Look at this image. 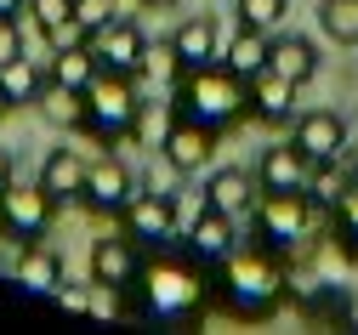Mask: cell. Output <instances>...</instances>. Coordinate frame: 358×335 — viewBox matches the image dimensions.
Here are the masks:
<instances>
[{
  "instance_id": "cell-23",
  "label": "cell",
  "mask_w": 358,
  "mask_h": 335,
  "mask_svg": "<svg viewBox=\"0 0 358 335\" xmlns=\"http://www.w3.org/2000/svg\"><path fill=\"white\" fill-rule=\"evenodd\" d=\"M267 52H273V34H267V29H245V23H239V34L222 45V63H228L239 80H250V74H262V69H267Z\"/></svg>"
},
{
  "instance_id": "cell-35",
  "label": "cell",
  "mask_w": 358,
  "mask_h": 335,
  "mask_svg": "<svg viewBox=\"0 0 358 335\" xmlns=\"http://www.w3.org/2000/svg\"><path fill=\"white\" fill-rule=\"evenodd\" d=\"M29 12V0H0V17H23Z\"/></svg>"
},
{
  "instance_id": "cell-14",
  "label": "cell",
  "mask_w": 358,
  "mask_h": 335,
  "mask_svg": "<svg viewBox=\"0 0 358 335\" xmlns=\"http://www.w3.org/2000/svg\"><path fill=\"white\" fill-rule=\"evenodd\" d=\"M245 85H250V120H262V125H296V91L301 85H290L273 69L250 74Z\"/></svg>"
},
{
  "instance_id": "cell-9",
  "label": "cell",
  "mask_w": 358,
  "mask_h": 335,
  "mask_svg": "<svg viewBox=\"0 0 358 335\" xmlns=\"http://www.w3.org/2000/svg\"><path fill=\"white\" fill-rule=\"evenodd\" d=\"M216 136H222V131L171 114V125H165V136H159V154H165V165H171L176 176H199V171L216 159Z\"/></svg>"
},
{
  "instance_id": "cell-30",
  "label": "cell",
  "mask_w": 358,
  "mask_h": 335,
  "mask_svg": "<svg viewBox=\"0 0 358 335\" xmlns=\"http://www.w3.org/2000/svg\"><path fill=\"white\" fill-rule=\"evenodd\" d=\"M34 29H52L63 17H74V0H29V12H23Z\"/></svg>"
},
{
  "instance_id": "cell-18",
  "label": "cell",
  "mask_w": 358,
  "mask_h": 335,
  "mask_svg": "<svg viewBox=\"0 0 358 335\" xmlns=\"http://www.w3.org/2000/svg\"><path fill=\"white\" fill-rule=\"evenodd\" d=\"M256 176L250 171H239V165H216L210 176H205V205L210 211H228V216H250L256 211Z\"/></svg>"
},
{
  "instance_id": "cell-15",
  "label": "cell",
  "mask_w": 358,
  "mask_h": 335,
  "mask_svg": "<svg viewBox=\"0 0 358 335\" xmlns=\"http://www.w3.org/2000/svg\"><path fill=\"white\" fill-rule=\"evenodd\" d=\"M222 29H216V17L205 12V17H188L182 29L171 34V63L176 69H205V63H222Z\"/></svg>"
},
{
  "instance_id": "cell-36",
  "label": "cell",
  "mask_w": 358,
  "mask_h": 335,
  "mask_svg": "<svg viewBox=\"0 0 358 335\" xmlns=\"http://www.w3.org/2000/svg\"><path fill=\"white\" fill-rule=\"evenodd\" d=\"M12 187V159H6V148H0V194Z\"/></svg>"
},
{
  "instance_id": "cell-5",
  "label": "cell",
  "mask_w": 358,
  "mask_h": 335,
  "mask_svg": "<svg viewBox=\"0 0 358 335\" xmlns=\"http://www.w3.org/2000/svg\"><path fill=\"white\" fill-rule=\"evenodd\" d=\"M313 205L301 187L296 194H256V211H250V222H256V238L267 250H296V245H307L313 238Z\"/></svg>"
},
{
  "instance_id": "cell-16",
  "label": "cell",
  "mask_w": 358,
  "mask_h": 335,
  "mask_svg": "<svg viewBox=\"0 0 358 335\" xmlns=\"http://www.w3.org/2000/svg\"><path fill=\"white\" fill-rule=\"evenodd\" d=\"M307 154L296 148V142H273L262 159H256V187L262 194H296V187H307Z\"/></svg>"
},
{
  "instance_id": "cell-28",
  "label": "cell",
  "mask_w": 358,
  "mask_h": 335,
  "mask_svg": "<svg viewBox=\"0 0 358 335\" xmlns=\"http://www.w3.org/2000/svg\"><path fill=\"white\" fill-rule=\"evenodd\" d=\"M330 222H336V238H341V245L358 256V182H352L347 194H341V205L330 211Z\"/></svg>"
},
{
  "instance_id": "cell-25",
  "label": "cell",
  "mask_w": 358,
  "mask_h": 335,
  "mask_svg": "<svg viewBox=\"0 0 358 335\" xmlns=\"http://www.w3.org/2000/svg\"><path fill=\"white\" fill-rule=\"evenodd\" d=\"M46 69H52V80H57V85H69V91H85V85L103 74V63H97L92 45H69V52H52V57H46Z\"/></svg>"
},
{
  "instance_id": "cell-22",
  "label": "cell",
  "mask_w": 358,
  "mask_h": 335,
  "mask_svg": "<svg viewBox=\"0 0 358 335\" xmlns=\"http://www.w3.org/2000/svg\"><path fill=\"white\" fill-rule=\"evenodd\" d=\"M347 187H352V165H347V154H341V159H313V165H307V187H301V194L319 205V211H336Z\"/></svg>"
},
{
  "instance_id": "cell-8",
  "label": "cell",
  "mask_w": 358,
  "mask_h": 335,
  "mask_svg": "<svg viewBox=\"0 0 358 335\" xmlns=\"http://www.w3.org/2000/svg\"><path fill=\"white\" fill-rule=\"evenodd\" d=\"M92 52H97L103 69L143 80V74H148V57H154V45H148V34L131 23V17H114V23H103V29L92 34Z\"/></svg>"
},
{
  "instance_id": "cell-31",
  "label": "cell",
  "mask_w": 358,
  "mask_h": 335,
  "mask_svg": "<svg viewBox=\"0 0 358 335\" xmlns=\"http://www.w3.org/2000/svg\"><path fill=\"white\" fill-rule=\"evenodd\" d=\"M74 17L97 34L103 23H114V17H120V6H114V0H74Z\"/></svg>"
},
{
  "instance_id": "cell-26",
  "label": "cell",
  "mask_w": 358,
  "mask_h": 335,
  "mask_svg": "<svg viewBox=\"0 0 358 335\" xmlns=\"http://www.w3.org/2000/svg\"><path fill=\"white\" fill-rule=\"evenodd\" d=\"M319 29L336 45H358V0H324L319 6Z\"/></svg>"
},
{
  "instance_id": "cell-34",
  "label": "cell",
  "mask_w": 358,
  "mask_h": 335,
  "mask_svg": "<svg viewBox=\"0 0 358 335\" xmlns=\"http://www.w3.org/2000/svg\"><path fill=\"white\" fill-rule=\"evenodd\" d=\"M341 324H347V329H358V296H347V301H341Z\"/></svg>"
},
{
  "instance_id": "cell-39",
  "label": "cell",
  "mask_w": 358,
  "mask_h": 335,
  "mask_svg": "<svg viewBox=\"0 0 358 335\" xmlns=\"http://www.w3.org/2000/svg\"><path fill=\"white\" fill-rule=\"evenodd\" d=\"M0 114H6V103H0Z\"/></svg>"
},
{
  "instance_id": "cell-24",
  "label": "cell",
  "mask_w": 358,
  "mask_h": 335,
  "mask_svg": "<svg viewBox=\"0 0 358 335\" xmlns=\"http://www.w3.org/2000/svg\"><path fill=\"white\" fill-rule=\"evenodd\" d=\"M40 120H46V125H57V131H85V91H69V85H46V91H40Z\"/></svg>"
},
{
  "instance_id": "cell-3",
  "label": "cell",
  "mask_w": 358,
  "mask_h": 335,
  "mask_svg": "<svg viewBox=\"0 0 358 335\" xmlns=\"http://www.w3.org/2000/svg\"><path fill=\"white\" fill-rule=\"evenodd\" d=\"M171 114L199 120L210 131H234L250 114V85L228 69V63H205V69H182L176 74V103Z\"/></svg>"
},
{
  "instance_id": "cell-7",
  "label": "cell",
  "mask_w": 358,
  "mask_h": 335,
  "mask_svg": "<svg viewBox=\"0 0 358 335\" xmlns=\"http://www.w3.org/2000/svg\"><path fill=\"white\" fill-rule=\"evenodd\" d=\"M120 227L137 238L143 250H165L171 238H182V216H176V199L171 194H154V187H137L120 216Z\"/></svg>"
},
{
  "instance_id": "cell-32",
  "label": "cell",
  "mask_w": 358,
  "mask_h": 335,
  "mask_svg": "<svg viewBox=\"0 0 358 335\" xmlns=\"http://www.w3.org/2000/svg\"><path fill=\"white\" fill-rule=\"evenodd\" d=\"M23 52V29H17V17H0V63H12Z\"/></svg>"
},
{
  "instance_id": "cell-19",
  "label": "cell",
  "mask_w": 358,
  "mask_h": 335,
  "mask_svg": "<svg viewBox=\"0 0 358 335\" xmlns=\"http://www.w3.org/2000/svg\"><path fill=\"white\" fill-rule=\"evenodd\" d=\"M6 273L23 284V290H40V296H57L63 284H69V278H63V256H57L52 245H40V238L17 250V262H12Z\"/></svg>"
},
{
  "instance_id": "cell-12",
  "label": "cell",
  "mask_w": 358,
  "mask_h": 335,
  "mask_svg": "<svg viewBox=\"0 0 358 335\" xmlns=\"http://www.w3.org/2000/svg\"><path fill=\"white\" fill-rule=\"evenodd\" d=\"M131 194H137V182H131V171H125V165H120L114 154H103V159H92V171H85L80 205L92 211V216H125Z\"/></svg>"
},
{
  "instance_id": "cell-13",
  "label": "cell",
  "mask_w": 358,
  "mask_h": 335,
  "mask_svg": "<svg viewBox=\"0 0 358 335\" xmlns=\"http://www.w3.org/2000/svg\"><path fill=\"white\" fill-rule=\"evenodd\" d=\"M290 142H296L307 159H341L352 136H347V120H341L336 108H307V114H296Z\"/></svg>"
},
{
  "instance_id": "cell-29",
  "label": "cell",
  "mask_w": 358,
  "mask_h": 335,
  "mask_svg": "<svg viewBox=\"0 0 358 335\" xmlns=\"http://www.w3.org/2000/svg\"><path fill=\"white\" fill-rule=\"evenodd\" d=\"M40 40H46V52H69V45H92V29H85L80 17H63L52 29H40Z\"/></svg>"
},
{
  "instance_id": "cell-17",
  "label": "cell",
  "mask_w": 358,
  "mask_h": 335,
  "mask_svg": "<svg viewBox=\"0 0 358 335\" xmlns=\"http://www.w3.org/2000/svg\"><path fill=\"white\" fill-rule=\"evenodd\" d=\"M46 85H52V69L40 57H29V52H17L12 63H0V103L6 108H34Z\"/></svg>"
},
{
  "instance_id": "cell-1",
  "label": "cell",
  "mask_w": 358,
  "mask_h": 335,
  "mask_svg": "<svg viewBox=\"0 0 358 335\" xmlns=\"http://www.w3.org/2000/svg\"><path fill=\"white\" fill-rule=\"evenodd\" d=\"M131 296H137V318H154V324H188V318H199V313L210 307L216 284H210V267L194 262L188 250H182V256L159 250V256L143 262L137 284H131Z\"/></svg>"
},
{
  "instance_id": "cell-37",
  "label": "cell",
  "mask_w": 358,
  "mask_h": 335,
  "mask_svg": "<svg viewBox=\"0 0 358 335\" xmlns=\"http://www.w3.org/2000/svg\"><path fill=\"white\" fill-rule=\"evenodd\" d=\"M347 165H352V182H358V142H347Z\"/></svg>"
},
{
  "instance_id": "cell-21",
  "label": "cell",
  "mask_w": 358,
  "mask_h": 335,
  "mask_svg": "<svg viewBox=\"0 0 358 335\" xmlns=\"http://www.w3.org/2000/svg\"><path fill=\"white\" fill-rule=\"evenodd\" d=\"M267 69L285 74L290 85H307L313 74H319V45H313L307 34H285V29H273V52H267Z\"/></svg>"
},
{
  "instance_id": "cell-27",
  "label": "cell",
  "mask_w": 358,
  "mask_h": 335,
  "mask_svg": "<svg viewBox=\"0 0 358 335\" xmlns=\"http://www.w3.org/2000/svg\"><path fill=\"white\" fill-rule=\"evenodd\" d=\"M234 12H239V23L245 29H285V17H290V0H234Z\"/></svg>"
},
{
  "instance_id": "cell-11",
  "label": "cell",
  "mask_w": 358,
  "mask_h": 335,
  "mask_svg": "<svg viewBox=\"0 0 358 335\" xmlns=\"http://www.w3.org/2000/svg\"><path fill=\"white\" fill-rule=\"evenodd\" d=\"M143 262H148L143 245L120 227V233H108V238L92 245V284H103V290H131L137 273H143Z\"/></svg>"
},
{
  "instance_id": "cell-6",
  "label": "cell",
  "mask_w": 358,
  "mask_h": 335,
  "mask_svg": "<svg viewBox=\"0 0 358 335\" xmlns=\"http://www.w3.org/2000/svg\"><path fill=\"white\" fill-rule=\"evenodd\" d=\"M52 222H57V199L46 194V187H6V194H0V233L6 238H17V245H34V238H46L52 233Z\"/></svg>"
},
{
  "instance_id": "cell-38",
  "label": "cell",
  "mask_w": 358,
  "mask_h": 335,
  "mask_svg": "<svg viewBox=\"0 0 358 335\" xmlns=\"http://www.w3.org/2000/svg\"><path fill=\"white\" fill-rule=\"evenodd\" d=\"M143 6H159L165 12V6H182V0H143Z\"/></svg>"
},
{
  "instance_id": "cell-4",
  "label": "cell",
  "mask_w": 358,
  "mask_h": 335,
  "mask_svg": "<svg viewBox=\"0 0 358 335\" xmlns=\"http://www.w3.org/2000/svg\"><path fill=\"white\" fill-rule=\"evenodd\" d=\"M143 125V91L131 74L103 69L92 85H85V136L97 142H131Z\"/></svg>"
},
{
  "instance_id": "cell-2",
  "label": "cell",
  "mask_w": 358,
  "mask_h": 335,
  "mask_svg": "<svg viewBox=\"0 0 358 335\" xmlns=\"http://www.w3.org/2000/svg\"><path fill=\"white\" fill-rule=\"evenodd\" d=\"M216 296L228 313L239 318H273L290 296V267L279 262V250H267V245H239L228 262L216 267Z\"/></svg>"
},
{
  "instance_id": "cell-20",
  "label": "cell",
  "mask_w": 358,
  "mask_h": 335,
  "mask_svg": "<svg viewBox=\"0 0 358 335\" xmlns=\"http://www.w3.org/2000/svg\"><path fill=\"white\" fill-rule=\"evenodd\" d=\"M85 171H92V159H85V148H52L46 154V165H40V187L57 199V205H69V199H80V187H85Z\"/></svg>"
},
{
  "instance_id": "cell-33",
  "label": "cell",
  "mask_w": 358,
  "mask_h": 335,
  "mask_svg": "<svg viewBox=\"0 0 358 335\" xmlns=\"http://www.w3.org/2000/svg\"><path fill=\"white\" fill-rule=\"evenodd\" d=\"M57 307H69V313H92V290H80V284H63V290H57Z\"/></svg>"
},
{
  "instance_id": "cell-10",
  "label": "cell",
  "mask_w": 358,
  "mask_h": 335,
  "mask_svg": "<svg viewBox=\"0 0 358 335\" xmlns=\"http://www.w3.org/2000/svg\"><path fill=\"white\" fill-rule=\"evenodd\" d=\"M182 238H188V256H194V262H205V267L216 273L222 262L239 250V216L199 205V211H194V222L182 227Z\"/></svg>"
}]
</instances>
